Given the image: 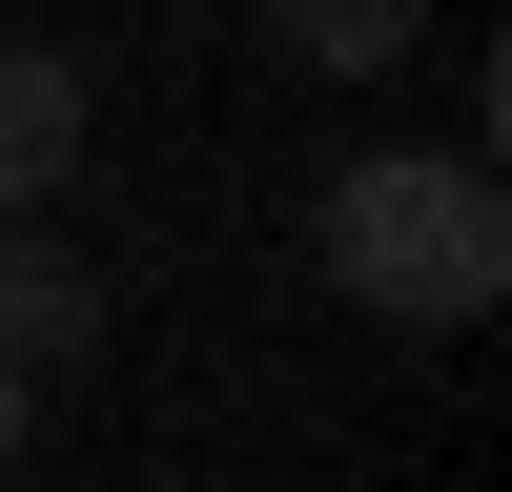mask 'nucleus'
Masks as SVG:
<instances>
[{"instance_id": "nucleus-1", "label": "nucleus", "mask_w": 512, "mask_h": 492, "mask_svg": "<svg viewBox=\"0 0 512 492\" xmlns=\"http://www.w3.org/2000/svg\"><path fill=\"white\" fill-rule=\"evenodd\" d=\"M308 246H328V287L390 308V328H472L492 287H512V205H492L472 144H369V164H328Z\"/></svg>"}, {"instance_id": "nucleus-2", "label": "nucleus", "mask_w": 512, "mask_h": 492, "mask_svg": "<svg viewBox=\"0 0 512 492\" xmlns=\"http://www.w3.org/2000/svg\"><path fill=\"white\" fill-rule=\"evenodd\" d=\"M82 349H103V267H82L62 226H0V369H21V390H62Z\"/></svg>"}, {"instance_id": "nucleus-3", "label": "nucleus", "mask_w": 512, "mask_h": 492, "mask_svg": "<svg viewBox=\"0 0 512 492\" xmlns=\"http://www.w3.org/2000/svg\"><path fill=\"white\" fill-rule=\"evenodd\" d=\"M82 123H103V82H82L62 41H0V226H21V205H62Z\"/></svg>"}, {"instance_id": "nucleus-4", "label": "nucleus", "mask_w": 512, "mask_h": 492, "mask_svg": "<svg viewBox=\"0 0 512 492\" xmlns=\"http://www.w3.org/2000/svg\"><path fill=\"white\" fill-rule=\"evenodd\" d=\"M267 41L308 82H390V62H431V0H267Z\"/></svg>"}, {"instance_id": "nucleus-5", "label": "nucleus", "mask_w": 512, "mask_h": 492, "mask_svg": "<svg viewBox=\"0 0 512 492\" xmlns=\"http://www.w3.org/2000/svg\"><path fill=\"white\" fill-rule=\"evenodd\" d=\"M21 431H41V390H21V369H0V472H21Z\"/></svg>"}]
</instances>
